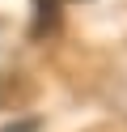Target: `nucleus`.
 I'll list each match as a JSON object with an SVG mask.
<instances>
[{
  "label": "nucleus",
  "mask_w": 127,
  "mask_h": 132,
  "mask_svg": "<svg viewBox=\"0 0 127 132\" xmlns=\"http://www.w3.org/2000/svg\"><path fill=\"white\" fill-rule=\"evenodd\" d=\"M0 132H38V119H17L8 128H0Z\"/></svg>",
  "instance_id": "obj_1"
}]
</instances>
